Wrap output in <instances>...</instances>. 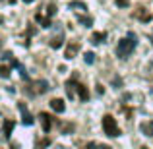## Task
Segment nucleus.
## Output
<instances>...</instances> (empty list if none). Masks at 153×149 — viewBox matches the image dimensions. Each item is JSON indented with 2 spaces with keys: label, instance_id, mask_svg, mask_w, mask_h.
Listing matches in <instances>:
<instances>
[{
  "label": "nucleus",
  "instance_id": "nucleus-1",
  "mask_svg": "<svg viewBox=\"0 0 153 149\" xmlns=\"http://www.w3.org/2000/svg\"><path fill=\"white\" fill-rule=\"evenodd\" d=\"M136 45H138V41H136V35L134 33H128V37L120 39L118 47H116V54H118V58H128V56L134 52Z\"/></svg>",
  "mask_w": 153,
  "mask_h": 149
},
{
  "label": "nucleus",
  "instance_id": "nucleus-2",
  "mask_svg": "<svg viewBox=\"0 0 153 149\" xmlns=\"http://www.w3.org/2000/svg\"><path fill=\"white\" fill-rule=\"evenodd\" d=\"M103 130L108 138H118L120 136V128L116 124V118L112 114H105L103 116Z\"/></svg>",
  "mask_w": 153,
  "mask_h": 149
},
{
  "label": "nucleus",
  "instance_id": "nucleus-3",
  "mask_svg": "<svg viewBox=\"0 0 153 149\" xmlns=\"http://www.w3.org/2000/svg\"><path fill=\"white\" fill-rule=\"evenodd\" d=\"M39 120H41V124H43V132L49 134V130L52 126V116L49 114V112H41V114H39Z\"/></svg>",
  "mask_w": 153,
  "mask_h": 149
},
{
  "label": "nucleus",
  "instance_id": "nucleus-4",
  "mask_svg": "<svg viewBox=\"0 0 153 149\" xmlns=\"http://www.w3.org/2000/svg\"><path fill=\"white\" fill-rule=\"evenodd\" d=\"M78 50H79V45L76 41H70L66 45V49H64V56L70 60V58H74V56H76V52H78Z\"/></svg>",
  "mask_w": 153,
  "mask_h": 149
},
{
  "label": "nucleus",
  "instance_id": "nucleus-5",
  "mask_svg": "<svg viewBox=\"0 0 153 149\" xmlns=\"http://www.w3.org/2000/svg\"><path fill=\"white\" fill-rule=\"evenodd\" d=\"M18 108L19 110H22V118H23V124H27V126H29V124H33V116L29 114V110H27V107H25V103H18Z\"/></svg>",
  "mask_w": 153,
  "mask_h": 149
},
{
  "label": "nucleus",
  "instance_id": "nucleus-6",
  "mask_svg": "<svg viewBox=\"0 0 153 149\" xmlns=\"http://www.w3.org/2000/svg\"><path fill=\"white\" fill-rule=\"evenodd\" d=\"M78 76H72L70 79L66 82V93H68V97H74V87H78Z\"/></svg>",
  "mask_w": 153,
  "mask_h": 149
},
{
  "label": "nucleus",
  "instance_id": "nucleus-7",
  "mask_svg": "<svg viewBox=\"0 0 153 149\" xmlns=\"http://www.w3.org/2000/svg\"><path fill=\"white\" fill-rule=\"evenodd\" d=\"M51 108H52L54 112H64L66 103H64V99H52V101H51Z\"/></svg>",
  "mask_w": 153,
  "mask_h": 149
},
{
  "label": "nucleus",
  "instance_id": "nucleus-8",
  "mask_svg": "<svg viewBox=\"0 0 153 149\" xmlns=\"http://www.w3.org/2000/svg\"><path fill=\"white\" fill-rule=\"evenodd\" d=\"M78 97H79V101H89V91H87V87L85 85H82V83H78Z\"/></svg>",
  "mask_w": 153,
  "mask_h": 149
},
{
  "label": "nucleus",
  "instance_id": "nucleus-9",
  "mask_svg": "<svg viewBox=\"0 0 153 149\" xmlns=\"http://www.w3.org/2000/svg\"><path fill=\"white\" fill-rule=\"evenodd\" d=\"M14 126H16V122L14 120H4V138H10L12 136V132H14Z\"/></svg>",
  "mask_w": 153,
  "mask_h": 149
},
{
  "label": "nucleus",
  "instance_id": "nucleus-10",
  "mask_svg": "<svg viewBox=\"0 0 153 149\" xmlns=\"http://www.w3.org/2000/svg\"><path fill=\"white\" fill-rule=\"evenodd\" d=\"M140 130H142V134H143V136L151 138V136H153V122H142Z\"/></svg>",
  "mask_w": 153,
  "mask_h": 149
},
{
  "label": "nucleus",
  "instance_id": "nucleus-11",
  "mask_svg": "<svg viewBox=\"0 0 153 149\" xmlns=\"http://www.w3.org/2000/svg\"><path fill=\"white\" fill-rule=\"evenodd\" d=\"M140 10H142V12H136V18H138V19H142V21H151V14H147V12H146V8H140Z\"/></svg>",
  "mask_w": 153,
  "mask_h": 149
},
{
  "label": "nucleus",
  "instance_id": "nucleus-12",
  "mask_svg": "<svg viewBox=\"0 0 153 149\" xmlns=\"http://www.w3.org/2000/svg\"><path fill=\"white\" fill-rule=\"evenodd\" d=\"M78 21L82 23V25H85V27H91V23H93V19H91L89 16H78Z\"/></svg>",
  "mask_w": 153,
  "mask_h": 149
},
{
  "label": "nucleus",
  "instance_id": "nucleus-13",
  "mask_svg": "<svg viewBox=\"0 0 153 149\" xmlns=\"http://www.w3.org/2000/svg\"><path fill=\"white\" fill-rule=\"evenodd\" d=\"M105 37H107L105 33H93L91 35V43H93V45H99V43H103Z\"/></svg>",
  "mask_w": 153,
  "mask_h": 149
},
{
  "label": "nucleus",
  "instance_id": "nucleus-14",
  "mask_svg": "<svg viewBox=\"0 0 153 149\" xmlns=\"http://www.w3.org/2000/svg\"><path fill=\"white\" fill-rule=\"evenodd\" d=\"M37 93H45L47 89H49V82H45V79H41V82H37Z\"/></svg>",
  "mask_w": 153,
  "mask_h": 149
},
{
  "label": "nucleus",
  "instance_id": "nucleus-15",
  "mask_svg": "<svg viewBox=\"0 0 153 149\" xmlns=\"http://www.w3.org/2000/svg\"><path fill=\"white\" fill-rule=\"evenodd\" d=\"M62 45H64V39H62V37H54V39L51 41V47H52V49H60Z\"/></svg>",
  "mask_w": 153,
  "mask_h": 149
},
{
  "label": "nucleus",
  "instance_id": "nucleus-16",
  "mask_svg": "<svg viewBox=\"0 0 153 149\" xmlns=\"http://www.w3.org/2000/svg\"><path fill=\"white\" fill-rule=\"evenodd\" d=\"M35 19H37V21L41 23L43 27H51V19H45V18H43L41 14H37V18H35Z\"/></svg>",
  "mask_w": 153,
  "mask_h": 149
},
{
  "label": "nucleus",
  "instance_id": "nucleus-17",
  "mask_svg": "<svg viewBox=\"0 0 153 149\" xmlns=\"http://www.w3.org/2000/svg\"><path fill=\"white\" fill-rule=\"evenodd\" d=\"M68 8H78V10H87V6H85V4H83V2H70V4H68Z\"/></svg>",
  "mask_w": 153,
  "mask_h": 149
},
{
  "label": "nucleus",
  "instance_id": "nucleus-18",
  "mask_svg": "<svg viewBox=\"0 0 153 149\" xmlns=\"http://www.w3.org/2000/svg\"><path fill=\"white\" fill-rule=\"evenodd\" d=\"M83 60H85L87 64H93L95 62V54L93 52H85V54H83Z\"/></svg>",
  "mask_w": 153,
  "mask_h": 149
},
{
  "label": "nucleus",
  "instance_id": "nucleus-19",
  "mask_svg": "<svg viewBox=\"0 0 153 149\" xmlns=\"http://www.w3.org/2000/svg\"><path fill=\"white\" fill-rule=\"evenodd\" d=\"M0 78H10V68L8 66H0Z\"/></svg>",
  "mask_w": 153,
  "mask_h": 149
},
{
  "label": "nucleus",
  "instance_id": "nucleus-20",
  "mask_svg": "<svg viewBox=\"0 0 153 149\" xmlns=\"http://www.w3.org/2000/svg\"><path fill=\"white\" fill-rule=\"evenodd\" d=\"M87 149H111L108 145H97V143H87Z\"/></svg>",
  "mask_w": 153,
  "mask_h": 149
},
{
  "label": "nucleus",
  "instance_id": "nucleus-21",
  "mask_svg": "<svg viewBox=\"0 0 153 149\" xmlns=\"http://www.w3.org/2000/svg\"><path fill=\"white\" fill-rule=\"evenodd\" d=\"M114 4H116L118 8H126L128 4H130V0H114Z\"/></svg>",
  "mask_w": 153,
  "mask_h": 149
},
{
  "label": "nucleus",
  "instance_id": "nucleus-22",
  "mask_svg": "<svg viewBox=\"0 0 153 149\" xmlns=\"http://www.w3.org/2000/svg\"><path fill=\"white\" fill-rule=\"evenodd\" d=\"M49 143H51L49 139H43V142H39V143H37V149H45L47 145H49Z\"/></svg>",
  "mask_w": 153,
  "mask_h": 149
},
{
  "label": "nucleus",
  "instance_id": "nucleus-23",
  "mask_svg": "<svg viewBox=\"0 0 153 149\" xmlns=\"http://www.w3.org/2000/svg\"><path fill=\"white\" fill-rule=\"evenodd\" d=\"M54 12H56V8H54V6L51 4V6L47 8V16H54Z\"/></svg>",
  "mask_w": 153,
  "mask_h": 149
},
{
  "label": "nucleus",
  "instance_id": "nucleus-24",
  "mask_svg": "<svg viewBox=\"0 0 153 149\" xmlns=\"http://www.w3.org/2000/svg\"><path fill=\"white\" fill-rule=\"evenodd\" d=\"M0 58H2V60H8V58H12V52H10V50H6L2 56H0Z\"/></svg>",
  "mask_w": 153,
  "mask_h": 149
},
{
  "label": "nucleus",
  "instance_id": "nucleus-25",
  "mask_svg": "<svg viewBox=\"0 0 153 149\" xmlns=\"http://www.w3.org/2000/svg\"><path fill=\"white\" fill-rule=\"evenodd\" d=\"M140 149H149V147H146V145H142V147H140Z\"/></svg>",
  "mask_w": 153,
  "mask_h": 149
},
{
  "label": "nucleus",
  "instance_id": "nucleus-26",
  "mask_svg": "<svg viewBox=\"0 0 153 149\" xmlns=\"http://www.w3.org/2000/svg\"><path fill=\"white\" fill-rule=\"evenodd\" d=\"M23 2H27V4H29V2H33V0H23Z\"/></svg>",
  "mask_w": 153,
  "mask_h": 149
}]
</instances>
